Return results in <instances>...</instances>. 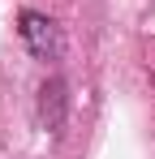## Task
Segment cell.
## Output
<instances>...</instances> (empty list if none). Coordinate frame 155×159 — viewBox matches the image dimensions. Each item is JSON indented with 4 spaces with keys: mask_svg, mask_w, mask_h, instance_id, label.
Returning a JSON list of instances; mask_svg holds the SVG:
<instances>
[{
    "mask_svg": "<svg viewBox=\"0 0 155 159\" xmlns=\"http://www.w3.org/2000/svg\"><path fill=\"white\" fill-rule=\"evenodd\" d=\"M17 34H22V43L30 48L35 60H60V30H56L52 17L26 9L22 17H17Z\"/></svg>",
    "mask_w": 155,
    "mask_h": 159,
    "instance_id": "6da1fadb",
    "label": "cell"
},
{
    "mask_svg": "<svg viewBox=\"0 0 155 159\" xmlns=\"http://www.w3.org/2000/svg\"><path fill=\"white\" fill-rule=\"evenodd\" d=\"M39 120H43L52 133L65 125V82L60 78L43 82V90H39Z\"/></svg>",
    "mask_w": 155,
    "mask_h": 159,
    "instance_id": "7a4b0ae2",
    "label": "cell"
}]
</instances>
